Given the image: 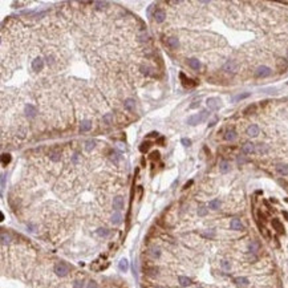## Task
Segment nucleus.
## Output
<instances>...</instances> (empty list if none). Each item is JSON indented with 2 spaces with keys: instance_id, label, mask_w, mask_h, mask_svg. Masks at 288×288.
Returning <instances> with one entry per match:
<instances>
[{
  "instance_id": "10",
  "label": "nucleus",
  "mask_w": 288,
  "mask_h": 288,
  "mask_svg": "<svg viewBox=\"0 0 288 288\" xmlns=\"http://www.w3.org/2000/svg\"><path fill=\"white\" fill-rule=\"evenodd\" d=\"M123 205H125V203H123V198H122V197H116V198L114 199H113V209H114L116 210V211H118V210H122L123 209Z\"/></svg>"
},
{
  "instance_id": "4",
  "label": "nucleus",
  "mask_w": 288,
  "mask_h": 288,
  "mask_svg": "<svg viewBox=\"0 0 288 288\" xmlns=\"http://www.w3.org/2000/svg\"><path fill=\"white\" fill-rule=\"evenodd\" d=\"M55 274L59 276H66L69 274V267L65 263H57L55 266Z\"/></svg>"
},
{
  "instance_id": "47",
  "label": "nucleus",
  "mask_w": 288,
  "mask_h": 288,
  "mask_svg": "<svg viewBox=\"0 0 288 288\" xmlns=\"http://www.w3.org/2000/svg\"><path fill=\"white\" fill-rule=\"evenodd\" d=\"M200 105V102L199 101H194L191 105H190V109H195V108H198V106Z\"/></svg>"
},
{
  "instance_id": "19",
  "label": "nucleus",
  "mask_w": 288,
  "mask_h": 288,
  "mask_svg": "<svg viewBox=\"0 0 288 288\" xmlns=\"http://www.w3.org/2000/svg\"><path fill=\"white\" fill-rule=\"evenodd\" d=\"M272 226H274V229H275L279 234H284V227H283V224L280 223L277 219H274V220H272Z\"/></svg>"
},
{
  "instance_id": "11",
  "label": "nucleus",
  "mask_w": 288,
  "mask_h": 288,
  "mask_svg": "<svg viewBox=\"0 0 288 288\" xmlns=\"http://www.w3.org/2000/svg\"><path fill=\"white\" fill-rule=\"evenodd\" d=\"M123 108H125V110H128V112H134V109H136L134 98H126L125 102H123Z\"/></svg>"
},
{
  "instance_id": "55",
  "label": "nucleus",
  "mask_w": 288,
  "mask_h": 288,
  "mask_svg": "<svg viewBox=\"0 0 288 288\" xmlns=\"http://www.w3.org/2000/svg\"><path fill=\"white\" fill-rule=\"evenodd\" d=\"M77 159H78V155H77V154H75V155H73V159H72V161L76 163V162H77Z\"/></svg>"
},
{
  "instance_id": "50",
  "label": "nucleus",
  "mask_w": 288,
  "mask_h": 288,
  "mask_svg": "<svg viewBox=\"0 0 288 288\" xmlns=\"http://www.w3.org/2000/svg\"><path fill=\"white\" fill-rule=\"evenodd\" d=\"M45 60H46V64H48V65H51L53 62V57H49V56H46Z\"/></svg>"
},
{
  "instance_id": "49",
  "label": "nucleus",
  "mask_w": 288,
  "mask_h": 288,
  "mask_svg": "<svg viewBox=\"0 0 288 288\" xmlns=\"http://www.w3.org/2000/svg\"><path fill=\"white\" fill-rule=\"evenodd\" d=\"M203 235H205V236H210V238H211V236H214V231H213V230H211V231H206V232L203 234Z\"/></svg>"
},
{
  "instance_id": "31",
  "label": "nucleus",
  "mask_w": 288,
  "mask_h": 288,
  "mask_svg": "<svg viewBox=\"0 0 288 288\" xmlns=\"http://www.w3.org/2000/svg\"><path fill=\"white\" fill-rule=\"evenodd\" d=\"M97 235H98V236H102V238L108 236V235H109V230H108V229H98V230H97Z\"/></svg>"
},
{
  "instance_id": "30",
  "label": "nucleus",
  "mask_w": 288,
  "mask_h": 288,
  "mask_svg": "<svg viewBox=\"0 0 288 288\" xmlns=\"http://www.w3.org/2000/svg\"><path fill=\"white\" fill-rule=\"evenodd\" d=\"M247 97H250V93H242V94H238V96L234 97L232 101H234V102H236V101H239V100H244V98H247Z\"/></svg>"
},
{
  "instance_id": "24",
  "label": "nucleus",
  "mask_w": 288,
  "mask_h": 288,
  "mask_svg": "<svg viewBox=\"0 0 288 288\" xmlns=\"http://www.w3.org/2000/svg\"><path fill=\"white\" fill-rule=\"evenodd\" d=\"M219 207H220V200L219 199H214V200H210V202H209V209L218 210Z\"/></svg>"
},
{
  "instance_id": "39",
  "label": "nucleus",
  "mask_w": 288,
  "mask_h": 288,
  "mask_svg": "<svg viewBox=\"0 0 288 288\" xmlns=\"http://www.w3.org/2000/svg\"><path fill=\"white\" fill-rule=\"evenodd\" d=\"M207 214V209L205 206H200L199 209H198V215H200V216H205Z\"/></svg>"
},
{
  "instance_id": "22",
  "label": "nucleus",
  "mask_w": 288,
  "mask_h": 288,
  "mask_svg": "<svg viewBox=\"0 0 288 288\" xmlns=\"http://www.w3.org/2000/svg\"><path fill=\"white\" fill-rule=\"evenodd\" d=\"M178 282L182 287H186V286H190V284H191V279H190V277H186V276H179Z\"/></svg>"
},
{
  "instance_id": "34",
  "label": "nucleus",
  "mask_w": 288,
  "mask_h": 288,
  "mask_svg": "<svg viewBox=\"0 0 288 288\" xmlns=\"http://www.w3.org/2000/svg\"><path fill=\"white\" fill-rule=\"evenodd\" d=\"M9 162H11V155H9V154H3V157H2L3 165H8Z\"/></svg>"
},
{
  "instance_id": "44",
  "label": "nucleus",
  "mask_w": 288,
  "mask_h": 288,
  "mask_svg": "<svg viewBox=\"0 0 288 288\" xmlns=\"http://www.w3.org/2000/svg\"><path fill=\"white\" fill-rule=\"evenodd\" d=\"M181 142H182V145H185V146H190V145H191V141H190L189 138H182V139H181Z\"/></svg>"
},
{
  "instance_id": "54",
  "label": "nucleus",
  "mask_w": 288,
  "mask_h": 288,
  "mask_svg": "<svg viewBox=\"0 0 288 288\" xmlns=\"http://www.w3.org/2000/svg\"><path fill=\"white\" fill-rule=\"evenodd\" d=\"M191 185H193V181H189V182H187L186 185H185V189H187V187H189V186H191Z\"/></svg>"
},
{
  "instance_id": "51",
  "label": "nucleus",
  "mask_w": 288,
  "mask_h": 288,
  "mask_svg": "<svg viewBox=\"0 0 288 288\" xmlns=\"http://www.w3.org/2000/svg\"><path fill=\"white\" fill-rule=\"evenodd\" d=\"M157 271H158L157 268H150V270H149V275H155Z\"/></svg>"
},
{
  "instance_id": "9",
  "label": "nucleus",
  "mask_w": 288,
  "mask_h": 288,
  "mask_svg": "<svg viewBox=\"0 0 288 288\" xmlns=\"http://www.w3.org/2000/svg\"><path fill=\"white\" fill-rule=\"evenodd\" d=\"M43 66H44V60H43L41 57H36L32 61V69H33V71H36V72L41 71Z\"/></svg>"
},
{
  "instance_id": "58",
  "label": "nucleus",
  "mask_w": 288,
  "mask_h": 288,
  "mask_svg": "<svg viewBox=\"0 0 288 288\" xmlns=\"http://www.w3.org/2000/svg\"><path fill=\"white\" fill-rule=\"evenodd\" d=\"M198 288H202V287H198Z\"/></svg>"
},
{
  "instance_id": "5",
  "label": "nucleus",
  "mask_w": 288,
  "mask_h": 288,
  "mask_svg": "<svg viewBox=\"0 0 288 288\" xmlns=\"http://www.w3.org/2000/svg\"><path fill=\"white\" fill-rule=\"evenodd\" d=\"M255 75H256V77H267L271 75V68H268V66H266V65H262L255 71Z\"/></svg>"
},
{
  "instance_id": "57",
  "label": "nucleus",
  "mask_w": 288,
  "mask_h": 288,
  "mask_svg": "<svg viewBox=\"0 0 288 288\" xmlns=\"http://www.w3.org/2000/svg\"><path fill=\"white\" fill-rule=\"evenodd\" d=\"M287 59H288V52H287Z\"/></svg>"
},
{
  "instance_id": "14",
  "label": "nucleus",
  "mask_w": 288,
  "mask_h": 288,
  "mask_svg": "<svg viewBox=\"0 0 288 288\" xmlns=\"http://www.w3.org/2000/svg\"><path fill=\"white\" fill-rule=\"evenodd\" d=\"M90 129H92V121L90 120H84L81 125H80V132L85 133V132H89Z\"/></svg>"
},
{
  "instance_id": "12",
  "label": "nucleus",
  "mask_w": 288,
  "mask_h": 288,
  "mask_svg": "<svg viewBox=\"0 0 288 288\" xmlns=\"http://www.w3.org/2000/svg\"><path fill=\"white\" fill-rule=\"evenodd\" d=\"M166 45L169 46L170 49H177L179 46V40L177 37H169L166 40Z\"/></svg>"
},
{
  "instance_id": "37",
  "label": "nucleus",
  "mask_w": 288,
  "mask_h": 288,
  "mask_svg": "<svg viewBox=\"0 0 288 288\" xmlns=\"http://www.w3.org/2000/svg\"><path fill=\"white\" fill-rule=\"evenodd\" d=\"M150 146H152V145H150V142H143L142 143V145L141 146H139V152H147V149H149V147Z\"/></svg>"
},
{
  "instance_id": "18",
  "label": "nucleus",
  "mask_w": 288,
  "mask_h": 288,
  "mask_svg": "<svg viewBox=\"0 0 288 288\" xmlns=\"http://www.w3.org/2000/svg\"><path fill=\"white\" fill-rule=\"evenodd\" d=\"M235 138H236V132L234 129H229L226 132V134H224V139L226 141H234Z\"/></svg>"
},
{
  "instance_id": "26",
  "label": "nucleus",
  "mask_w": 288,
  "mask_h": 288,
  "mask_svg": "<svg viewBox=\"0 0 288 288\" xmlns=\"http://www.w3.org/2000/svg\"><path fill=\"white\" fill-rule=\"evenodd\" d=\"M96 146V141H93V139H88V141L85 142V150L86 152H92L93 149H94Z\"/></svg>"
},
{
  "instance_id": "27",
  "label": "nucleus",
  "mask_w": 288,
  "mask_h": 288,
  "mask_svg": "<svg viewBox=\"0 0 288 288\" xmlns=\"http://www.w3.org/2000/svg\"><path fill=\"white\" fill-rule=\"evenodd\" d=\"M102 121L105 122L106 125H112L113 123V114L112 113H106V114L102 117Z\"/></svg>"
},
{
  "instance_id": "40",
  "label": "nucleus",
  "mask_w": 288,
  "mask_h": 288,
  "mask_svg": "<svg viewBox=\"0 0 288 288\" xmlns=\"http://www.w3.org/2000/svg\"><path fill=\"white\" fill-rule=\"evenodd\" d=\"M49 158H51L53 162H57V161H60V154L59 153H53L49 155Z\"/></svg>"
},
{
  "instance_id": "33",
  "label": "nucleus",
  "mask_w": 288,
  "mask_h": 288,
  "mask_svg": "<svg viewBox=\"0 0 288 288\" xmlns=\"http://www.w3.org/2000/svg\"><path fill=\"white\" fill-rule=\"evenodd\" d=\"M220 267L224 270V271H230L231 270V264L229 260H222V263H220Z\"/></svg>"
},
{
  "instance_id": "21",
  "label": "nucleus",
  "mask_w": 288,
  "mask_h": 288,
  "mask_svg": "<svg viewBox=\"0 0 288 288\" xmlns=\"http://www.w3.org/2000/svg\"><path fill=\"white\" fill-rule=\"evenodd\" d=\"M189 65H190V68L195 69V71L200 69V61H199V60H197V59H190L189 60Z\"/></svg>"
},
{
  "instance_id": "15",
  "label": "nucleus",
  "mask_w": 288,
  "mask_h": 288,
  "mask_svg": "<svg viewBox=\"0 0 288 288\" xmlns=\"http://www.w3.org/2000/svg\"><path fill=\"white\" fill-rule=\"evenodd\" d=\"M230 227H231L232 230L240 231V230H243V223L240 222L239 219H236V218H235V219H232V220L230 222Z\"/></svg>"
},
{
  "instance_id": "7",
  "label": "nucleus",
  "mask_w": 288,
  "mask_h": 288,
  "mask_svg": "<svg viewBox=\"0 0 288 288\" xmlns=\"http://www.w3.org/2000/svg\"><path fill=\"white\" fill-rule=\"evenodd\" d=\"M153 18L157 23H162V21H165V19H166V12L163 11V9H155L153 13Z\"/></svg>"
},
{
  "instance_id": "17",
  "label": "nucleus",
  "mask_w": 288,
  "mask_h": 288,
  "mask_svg": "<svg viewBox=\"0 0 288 288\" xmlns=\"http://www.w3.org/2000/svg\"><path fill=\"white\" fill-rule=\"evenodd\" d=\"M276 171L282 175H288V165H284V163H277L276 165Z\"/></svg>"
},
{
  "instance_id": "45",
  "label": "nucleus",
  "mask_w": 288,
  "mask_h": 288,
  "mask_svg": "<svg viewBox=\"0 0 288 288\" xmlns=\"http://www.w3.org/2000/svg\"><path fill=\"white\" fill-rule=\"evenodd\" d=\"M150 158H152L153 161H154V159H158V158H159V153H158V152H153L152 154H150Z\"/></svg>"
},
{
  "instance_id": "8",
  "label": "nucleus",
  "mask_w": 288,
  "mask_h": 288,
  "mask_svg": "<svg viewBox=\"0 0 288 288\" xmlns=\"http://www.w3.org/2000/svg\"><path fill=\"white\" fill-rule=\"evenodd\" d=\"M242 152H243V154H252L256 152V146L254 145L252 142H246L242 147Z\"/></svg>"
},
{
  "instance_id": "6",
  "label": "nucleus",
  "mask_w": 288,
  "mask_h": 288,
  "mask_svg": "<svg viewBox=\"0 0 288 288\" xmlns=\"http://www.w3.org/2000/svg\"><path fill=\"white\" fill-rule=\"evenodd\" d=\"M24 112L28 118H33V117H36V114H37V109H36L32 104H27L24 108Z\"/></svg>"
},
{
  "instance_id": "43",
  "label": "nucleus",
  "mask_w": 288,
  "mask_h": 288,
  "mask_svg": "<svg viewBox=\"0 0 288 288\" xmlns=\"http://www.w3.org/2000/svg\"><path fill=\"white\" fill-rule=\"evenodd\" d=\"M141 72L143 73V75H145V76H149L150 75V68H147V66H141Z\"/></svg>"
},
{
  "instance_id": "35",
  "label": "nucleus",
  "mask_w": 288,
  "mask_h": 288,
  "mask_svg": "<svg viewBox=\"0 0 288 288\" xmlns=\"http://www.w3.org/2000/svg\"><path fill=\"white\" fill-rule=\"evenodd\" d=\"M150 255H152L153 258H159V255H161L159 248H155V247H153V248L150 250Z\"/></svg>"
},
{
  "instance_id": "32",
  "label": "nucleus",
  "mask_w": 288,
  "mask_h": 288,
  "mask_svg": "<svg viewBox=\"0 0 288 288\" xmlns=\"http://www.w3.org/2000/svg\"><path fill=\"white\" fill-rule=\"evenodd\" d=\"M93 4L96 5V9H104V8H106L108 3H106V2H94Z\"/></svg>"
},
{
  "instance_id": "23",
  "label": "nucleus",
  "mask_w": 288,
  "mask_h": 288,
  "mask_svg": "<svg viewBox=\"0 0 288 288\" xmlns=\"http://www.w3.org/2000/svg\"><path fill=\"white\" fill-rule=\"evenodd\" d=\"M121 220H122V216H121V214H120L118 211H116L112 215V223L113 224H120V223H121Z\"/></svg>"
},
{
  "instance_id": "20",
  "label": "nucleus",
  "mask_w": 288,
  "mask_h": 288,
  "mask_svg": "<svg viewBox=\"0 0 288 288\" xmlns=\"http://www.w3.org/2000/svg\"><path fill=\"white\" fill-rule=\"evenodd\" d=\"M230 169H231L230 162H227V161H223V162H220V166H219L220 173H223V174H224V173H229Z\"/></svg>"
},
{
  "instance_id": "13",
  "label": "nucleus",
  "mask_w": 288,
  "mask_h": 288,
  "mask_svg": "<svg viewBox=\"0 0 288 288\" xmlns=\"http://www.w3.org/2000/svg\"><path fill=\"white\" fill-rule=\"evenodd\" d=\"M234 283L236 284L238 287H246V286H248L250 282H248V279L247 277H244V276H238L234 279Z\"/></svg>"
},
{
  "instance_id": "46",
  "label": "nucleus",
  "mask_w": 288,
  "mask_h": 288,
  "mask_svg": "<svg viewBox=\"0 0 288 288\" xmlns=\"http://www.w3.org/2000/svg\"><path fill=\"white\" fill-rule=\"evenodd\" d=\"M86 288H98V287H97V283L92 280V282H89V283H88V287H86Z\"/></svg>"
},
{
  "instance_id": "42",
  "label": "nucleus",
  "mask_w": 288,
  "mask_h": 288,
  "mask_svg": "<svg viewBox=\"0 0 288 288\" xmlns=\"http://www.w3.org/2000/svg\"><path fill=\"white\" fill-rule=\"evenodd\" d=\"M255 108H256L255 105H250L248 108L244 109V113H246V114H250V112H255Z\"/></svg>"
},
{
  "instance_id": "59",
  "label": "nucleus",
  "mask_w": 288,
  "mask_h": 288,
  "mask_svg": "<svg viewBox=\"0 0 288 288\" xmlns=\"http://www.w3.org/2000/svg\"><path fill=\"white\" fill-rule=\"evenodd\" d=\"M287 85H288V81H287Z\"/></svg>"
},
{
  "instance_id": "29",
  "label": "nucleus",
  "mask_w": 288,
  "mask_h": 288,
  "mask_svg": "<svg viewBox=\"0 0 288 288\" xmlns=\"http://www.w3.org/2000/svg\"><path fill=\"white\" fill-rule=\"evenodd\" d=\"M256 150L259 152L260 154H266V153H268V146L267 145H264V143H260V145H258V147H256Z\"/></svg>"
},
{
  "instance_id": "28",
  "label": "nucleus",
  "mask_w": 288,
  "mask_h": 288,
  "mask_svg": "<svg viewBox=\"0 0 288 288\" xmlns=\"http://www.w3.org/2000/svg\"><path fill=\"white\" fill-rule=\"evenodd\" d=\"M248 251H250V252H258V251H259V243H258V242H251L248 244Z\"/></svg>"
},
{
  "instance_id": "38",
  "label": "nucleus",
  "mask_w": 288,
  "mask_h": 288,
  "mask_svg": "<svg viewBox=\"0 0 288 288\" xmlns=\"http://www.w3.org/2000/svg\"><path fill=\"white\" fill-rule=\"evenodd\" d=\"M120 159H121V155H120L118 153H113V154H112V161H113L114 163H118Z\"/></svg>"
},
{
  "instance_id": "1",
  "label": "nucleus",
  "mask_w": 288,
  "mask_h": 288,
  "mask_svg": "<svg viewBox=\"0 0 288 288\" xmlns=\"http://www.w3.org/2000/svg\"><path fill=\"white\" fill-rule=\"evenodd\" d=\"M207 117H209V112H207V110H202L198 114L190 116L189 118H187V123H189V125H198V123L206 121Z\"/></svg>"
},
{
  "instance_id": "41",
  "label": "nucleus",
  "mask_w": 288,
  "mask_h": 288,
  "mask_svg": "<svg viewBox=\"0 0 288 288\" xmlns=\"http://www.w3.org/2000/svg\"><path fill=\"white\" fill-rule=\"evenodd\" d=\"M73 288H84V283L81 280H76V282L73 283Z\"/></svg>"
},
{
  "instance_id": "16",
  "label": "nucleus",
  "mask_w": 288,
  "mask_h": 288,
  "mask_svg": "<svg viewBox=\"0 0 288 288\" xmlns=\"http://www.w3.org/2000/svg\"><path fill=\"white\" fill-rule=\"evenodd\" d=\"M247 134L250 137H256L259 134V126L258 125H251L247 128Z\"/></svg>"
},
{
  "instance_id": "2",
  "label": "nucleus",
  "mask_w": 288,
  "mask_h": 288,
  "mask_svg": "<svg viewBox=\"0 0 288 288\" xmlns=\"http://www.w3.org/2000/svg\"><path fill=\"white\" fill-rule=\"evenodd\" d=\"M238 69H239V64H238L235 60H229V61L223 65V71L226 73H231V75L236 73Z\"/></svg>"
},
{
  "instance_id": "36",
  "label": "nucleus",
  "mask_w": 288,
  "mask_h": 288,
  "mask_svg": "<svg viewBox=\"0 0 288 288\" xmlns=\"http://www.w3.org/2000/svg\"><path fill=\"white\" fill-rule=\"evenodd\" d=\"M9 240H11L9 235H7L5 232H2V243H3V244H7V243H9Z\"/></svg>"
},
{
  "instance_id": "48",
  "label": "nucleus",
  "mask_w": 288,
  "mask_h": 288,
  "mask_svg": "<svg viewBox=\"0 0 288 288\" xmlns=\"http://www.w3.org/2000/svg\"><path fill=\"white\" fill-rule=\"evenodd\" d=\"M147 137H150V138H157V137H158V133H157V132H152V133L147 134Z\"/></svg>"
},
{
  "instance_id": "3",
  "label": "nucleus",
  "mask_w": 288,
  "mask_h": 288,
  "mask_svg": "<svg viewBox=\"0 0 288 288\" xmlns=\"http://www.w3.org/2000/svg\"><path fill=\"white\" fill-rule=\"evenodd\" d=\"M206 105H207V108L211 110H218L220 108V105H222V101H220L218 97H210V98H207Z\"/></svg>"
},
{
  "instance_id": "25",
  "label": "nucleus",
  "mask_w": 288,
  "mask_h": 288,
  "mask_svg": "<svg viewBox=\"0 0 288 288\" xmlns=\"http://www.w3.org/2000/svg\"><path fill=\"white\" fill-rule=\"evenodd\" d=\"M118 268L121 270V271H123V272H126V271H128V268H129V263H128V260H126V259H121V260H120Z\"/></svg>"
},
{
  "instance_id": "52",
  "label": "nucleus",
  "mask_w": 288,
  "mask_h": 288,
  "mask_svg": "<svg viewBox=\"0 0 288 288\" xmlns=\"http://www.w3.org/2000/svg\"><path fill=\"white\" fill-rule=\"evenodd\" d=\"M244 162H246V159L242 158V157H239V158H238V163H240V165H242V163H244Z\"/></svg>"
},
{
  "instance_id": "53",
  "label": "nucleus",
  "mask_w": 288,
  "mask_h": 288,
  "mask_svg": "<svg viewBox=\"0 0 288 288\" xmlns=\"http://www.w3.org/2000/svg\"><path fill=\"white\" fill-rule=\"evenodd\" d=\"M28 229H29V231H35V230H36V227L33 226V224H28Z\"/></svg>"
},
{
  "instance_id": "56",
  "label": "nucleus",
  "mask_w": 288,
  "mask_h": 288,
  "mask_svg": "<svg viewBox=\"0 0 288 288\" xmlns=\"http://www.w3.org/2000/svg\"><path fill=\"white\" fill-rule=\"evenodd\" d=\"M283 214H284V216H286V218H287V219H288V214H287V213H286V211H284V213H283Z\"/></svg>"
}]
</instances>
